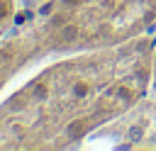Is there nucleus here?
<instances>
[{
  "instance_id": "nucleus-1",
  "label": "nucleus",
  "mask_w": 156,
  "mask_h": 151,
  "mask_svg": "<svg viewBox=\"0 0 156 151\" xmlns=\"http://www.w3.org/2000/svg\"><path fill=\"white\" fill-rule=\"evenodd\" d=\"M151 93V37L56 54L0 100V149H68Z\"/></svg>"
},
{
  "instance_id": "nucleus-2",
  "label": "nucleus",
  "mask_w": 156,
  "mask_h": 151,
  "mask_svg": "<svg viewBox=\"0 0 156 151\" xmlns=\"http://www.w3.org/2000/svg\"><path fill=\"white\" fill-rule=\"evenodd\" d=\"M156 0H46L32 34L44 54L105 49L151 37Z\"/></svg>"
},
{
  "instance_id": "nucleus-3",
  "label": "nucleus",
  "mask_w": 156,
  "mask_h": 151,
  "mask_svg": "<svg viewBox=\"0 0 156 151\" xmlns=\"http://www.w3.org/2000/svg\"><path fill=\"white\" fill-rule=\"evenodd\" d=\"M39 56H44V51L32 32L12 39H0V95L15 83L20 71H24Z\"/></svg>"
},
{
  "instance_id": "nucleus-4",
  "label": "nucleus",
  "mask_w": 156,
  "mask_h": 151,
  "mask_svg": "<svg viewBox=\"0 0 156 151\" xmlns=\"http://www.w3.org/2000/svg\"><path fill=\"white\" fill-rule=\"evenodd\" d=\"M12 24H15V0H0V39H5Z\"/></svg>"
},
{
  "instance_id": "nucleus-5",
  "label": "nucleus",
  "mask_w": 156,
  "mask_h": 151,
  "mask_svg": "<svg viewBox=\"0 0 156 151\" xmlns=\"http://www.w3.org/2000/svg\"><path fill=\"white\" fill-rule=\"evenodd\" d=\"M151 93L156 97V29L151 37Z\"/></svg>"
}]
</instances>
